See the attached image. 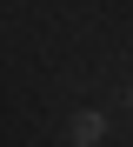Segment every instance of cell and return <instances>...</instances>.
<instances>
[{
    "instance_id": "cell-2",
    "label": "cell",
    "mask_w": 133,
    "mask_h": 147,
    "mask_svg": "<svg viewBox=\"0 0 133 147\" xmlns=\"http://www.w3.org/2000/svg\"><path fill=\"white\" fill-rule=\"evenodd\" d=\"M126 94H133V87H126Z\"/></svg>"
},
{
    "instance_id": "cell-1",
    "label": "cell",
    "mask_w": 133,
    "mask_h": 147,
    "mask_svg": "<svg viewBox=\"0 0 133 147\" xmlns=\"http://www.w3.org/2000/svg\"><path fill=\"white\" fill-rule=\"evenodd\" d=\"M67 140H73V147H100V140H106V114H93V107H80V114L67 120Z\"/></svg>"
}]
</instances>
